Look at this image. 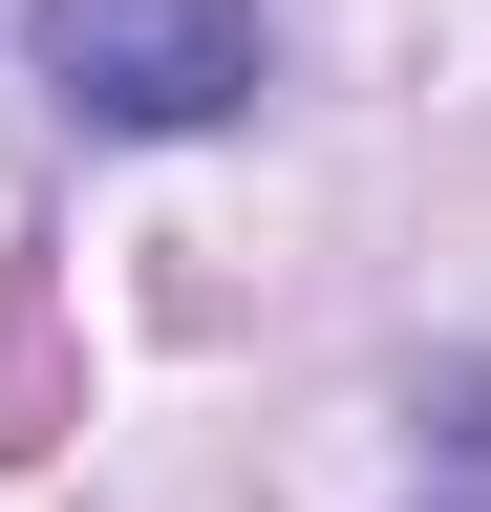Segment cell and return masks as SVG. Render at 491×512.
Listing matches in <instances>:
<instances>
[{"instance_id":"6da1fadb","label":"cell","mask_w":491,"mask_h":512,"mask_svg":"<svg viewBox=\"0 0 491 512\" xmlns=\"http://www.w3.org/2000/svg\"><path fill=\"white\" fill-rule=\"evenodd\" d=\"M43 86L86 128H235L257 107V0H43Z\"/></svg>"}]
</instances>
